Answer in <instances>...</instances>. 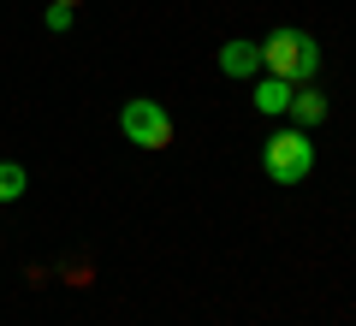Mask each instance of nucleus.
<instances>
[{"label":"nucleus","mask_w":356,"mask_h":326,"mask_svg":"<svg viewBox=\"0 0 356 326\" xmlns=\"http://www.w3.org/2000/svg\"><path fill=\"white\" fill-rule=\"evenodd\" d=\"M220 72L226 77H255L261 72V42H226V48H220Z\"/></svg>","instance_id":"20e7f679"},{"label":"nucleus","mask_w":356,"mask_h":326,"mask_svg":"<svg viewBox=\"0 0 356 326\" xmlns=\"http://www.w3.org/2000/svg\"><path fill=\"white\" fill-rule=\"evenodd\" d=\"M285 113H297V125H321V119H327V95H321V89H291V107H285Z\"/></svg>","instance_id":"39448f33"},{"label":"nucleus","mask_w":356,"mask_h":326,"mask_svg":"<svg viewBox=\"0 0 356 326\" xmlns=\"http://www.w3.org/2000/svg\"><path fill=\"white\" fill-rule=\"evenodd\" d=\"M60 6H77V0H60Z\"/></svg>","instance_id":"1a4fd4ad"},{"label":"nucleus","mask_w":356,"mask_h":326,"mask_svg":"<svg viewBox=\"0 0 356 326\" xmlns=\"http://www.w3.org/2000/svg\"><path fill=\"white\" fill-rule=\"evenodd\" d=\"M119 131H125L137 149H166V142H172V113H166L161 101L137 95V101H125V113H119Z\"/></svg>","instance_id":"7ed1b4c3"},{"label":"nucleus","mask_w":356,"mask_h":326,"mask_svg":"<svg viewBox=\"0 0 356 326\" xmlns=\"http://www.w3.org/2000/svg\"><path fill=\"white\" fill-rule=\"evenodd\" d=\"M261 172L273 178V184H303L309 172H315V142L303 137V131H273V137L261 142Z\"/></svg>","instance_id":"f03ea898"},{"label":"nucleus","mask_w":356,"mask_h":326,"mask_svg":"<svg viewBox=\"0 0 356 326\" xmlns=\"http://www.w3.org/2000/svg\"><path fill=\"white\" fill-rule=\"evenodd\" d=\"M48 30H72V6H60V0H54V6H48Z\"/></svg>","instance_id":"6e6552de"},{"label":"nucleus","mask_w":356,"mask_h":326,"mask_svg":"<svg viewBox=\"0 0 356 326\" xmlns=\"http://www.w3.org/2000/svg\"><path fill=\"white\" fill-rule=\"evenodd\" d=\"M24 184H30L24 166H18V161H0V202H18V196H24Z\"/></svg>","instance_id":"0eeeda50"},{"label":"nucleus","mask_w":356,"mask_h":326,"mask_svg":"<svg viewBox=\"0 0 356 326\" xmlns=\"http://www.w3.org/2000/svg\"><path fill=\"white\" fill-rule=\"evenodd\" d=\"M261 65L267 77H285V83H309L321 65V48L309 30H273V36L261 42Z\"/></svg>","instance_id":"f257e3e1"},{"label":"nucleus","mask_w":356,"mask_h":326,"mask_svg":"<svg viewBox=\"0 0 356 326\" xmlns=\"http://www.w3.org/2000/svg\"><path fill=\"white\" fill-rule=\"evenodd\" d=\"M291 89L297 83H285V77H261V83H255V107H261V113H285V107H291Z\"/></svg>","instance_id":"423d86ee"}]
</instances>
